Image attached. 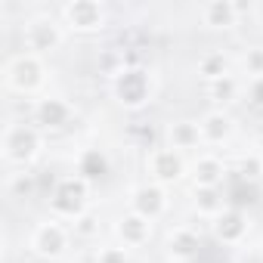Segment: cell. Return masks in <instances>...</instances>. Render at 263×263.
Listing matches in <instances>:
<instances>
[{
  "label": "cell",
  "mask_w": 263,
  "mask_h": 263,
  "mask_svg": "<svg viewBox=\"0 0 263 263\" xmlns=\"http://www.w3.org/2000/svg\"><path fill=\"white\" fill-rule=\"evenodd\" d=\"M118 235H121L124 248H140L152 235V220H146V217H140V214L130 211L127 217L118 220Z\"/></svg>",
  "instance_id": "11"
},
{
  "label": "cell",
  "mask_w": 263,
  "mask_h": 263,
  "mask_svg": "<svg viewBox=\"0 0 263 263\" xmlns=\"http://www.w3.org/2000/svg\"><path fill=\"white\" fill-rule=\"evenodd\" d=\"M62 44V25H56L53 19H34L28 22L25 28V47L28 53H47V50H56Z\"/></svg>",
  "instance_id": "8"
},
{
  "label": "cell",
  "mask_w": 263,
  "mask_h": 263,
  "mask_svg": "<svg viewBox=\"0 0 263 263\" xmlns=\"http://www.w3.org/2000/svg\"><path fill=\"white\" fill-rule=\"evenodd\" d=\"M241 174H245L248 180L260 177V174H263V161H260V155H254L251 161H245V164H241Z\"/></svg>",
  "instance_id": "25"
},
{
  "label": "cell",
  "mask_w": 263,
  "mask_h": 263,
  "mask_svg": "<svg viewBox=\"0 0 263 263\" xmlns=\"http://www.w3.org/2000/svg\"><path fill=\"white\" fill-rule=\"evenodd\" d=\"M245 232H248V220H245L241 211L229 208V211H220V214L214 217V235H217L220 241L238 245V241L245 238Z\"/></svg>",
  "instance_id": "10"
},
{
  "label": "cell",
  "mask_w": 263,
  "mask_h": 263,
  "mask_svg": "<svg viewBox=\"0 0 263 263\" xmlns=\"http://www.w3.org/2000/svg\"><path fill=\"white\" fill-rule=\"evenodd\" d=\"M87 195H90V183L84 177H65L56 183L50 195V211L62 220H78L87 208Z\"/></svg>",
  "instance_id": "1"
},
{
  "label": "cell",
  "mask_w": 263,
  "mask_h": 263,
  "mask_svg": "<svg viewBox=\"0 0 263 263\" xmlns=\"http://www.w3.org/2000/svg\"><path fill=\"white\" fill-rule=\"evenodd\" d=\"M195 248H198V235H195L192 229H186V226H180V229L171 232V238H167V251H171L174 257H192Z\"/></svg>",
  "instance_id": "17"
},
{
  "label": "cell",
  "mask_w": 263,
  "mask_h": 263,
  "mask_svg": "<svg viewBox=\"0 0 263 263\" xmlns=\"http://www.w3.org/2000/svg\"><path fill=\"white\" fill-rule=\"evenodd\" d=\"M62 22L74 31H99L105 22V10L96 0H74L62 7Z\"/></svg>",
  "instance_id": "7"
},
{
  "label": "cell",
  "mask_w": 263,
  "mask_h": 263,
  "mask_svg": "<svg viewBox=\"0 0 263 263\" xmlns=\"http://www.w3.org/2000/svg\"><path fill=\"white\" fill-rule=\"evenodd\" d=\"M167 140H171V149L183 152V149H198L204 140H201V127L192 124V121H174L167 127Z\"/></svg>",
  "instance_id": "13"
},
{
  "label": "cell",
  "mask_w": 263,
  "mask_h": 263,
  "mask_svg": "<svg viewBox=\"0 0 263 263\" xmlns=\"http://www.w3.org/2000/svg\"><path fill=\"white\" fill-rule=\"evenodd\" d=\"M245 68H248V74L263 78V50H248V56H245Z\"/></svg>",
  "instance_id": "23"
},
{
  "label": "cell",
  "mask_w": 263,
  "mask_h": 263,
  "mask_svg": "<svg viewBox=\"0 0 263 263\" xmlns=\"http://www.w3.org/2000/svg\"><path fill=\"white\" fill-rule=\"evenodd\" d=\"M238 13H241V10H238L235 4H229V0H211V4L201 7V19H204V25H211V28H229V25H235Z\"/></svg>",
  "instance_id": "14"
},
{
  "label": "cell",
  "mask_w": 263,
  "mask_h": 263,
  "mask_svg": "<svg viewBox=\"0 0 263 263\" xmlns=\"http://www.w3.org/2000/svg\"><path fill=\"white\" fill-rule=\"evenodd\" d=\"M111 90H115V96H118L127 108H140V105H146L149 96H152L149 71H143V68H121V71H115Z\"/></svg>",
  "instance_id": "4"
},
{
  "label": "cell",
  "mask_w": 263,
  "mask_h": 263,
  "mask_svg": "<svg viewBox=\"0 0 263 263\" xmlns=\"http://www.w3.org/2000/svg\"><path fill=\"white\" fill-rule=\"evenodd\" d=\"M146 167H149V174H152V180H155L158 186H171V183L183 180V174H186L183 155H180L177 149H171V146H167V149H155V152H149Z\"/></svg>",
  "instance_id": "6"
},
{
  "label": "cell",
  "mask_w": 263,
  "mask_h": 263,
  "mask_svg": "<svg viewBox=\"0 0 263 263\" xmlns=\"http://www.w3.org/2000/svg\"><path fill=\"white\" fill-rule=\"evenodd\" d=\"M130 208H134V214H140V217H146V220H155V217H161V214H164V208H167L164 186H158V183H149V186H140V189H134Z\"/></svg>",
  "instance_id": "9"
},
{
  "label": "cell",
  "mask_w": 263,
  "mask_h": 263,
  "mask_svg": "<svg viewBox=\"0 0 263 263\" xmlns=\"http://www.w3.org/2000/svg\"><path fill=\"white\" fill-rule=\"evenodd\" d=\"M248 96H251L254 105H263V78H251V84H248Z\"/></svg>",
  "instance_id": "26"
},
{
  "label": "cell",
  "mask_w": 263,
  "mask_h": 263,
  "mask_svg": "<svg viewBox=\"0 0 263 263\" xmlns=\"http://www.w3.org/2000/svg\"><path fill=\"white\" fill-rule=\"evenodd\" d=\"M226 56L223 53H208V56H201V62H198V71L208 78V81H220V78H226Z\"/></svg>",
  "instance_id": "19"
},
{
  "label": "cell",
  "mask_w": 263,
  "mask_h": 263,
  "mask_svg": "<svg viewBox=\"0 0 263 263\" xmlns=\"http://www.w3.org/2000/svg\"><path fill=\"white\" fill-rule=\"evenodd\" d=\"M105 171H108V161H105V155H102V152H96V149L84 152V155H81V161H78V177H84L87 183H90V180H96V177H102Z\"/></svg>",
  "instance_id": "18"
},
{
  "label": "cell",
  "mask_w": 263,
  "mask_h": 263,
  "mask_svg": "<svg viewBox=\"0 0 263 263\" xmlns=\"http://www.w3.org/2000/svg\"><path fill=\"white\" fill-rule=\"evenodd\" d=\"M41 152V134L31 124H10L4 130V158L10 164H28Z\"/></svg>",
  "instance_id": "3"
},
{
  "label": "cell",
  "mask_w": 263,
  "mask_h": 263,
  "mask_svg": "<svg viewBox=\"0 0 263 263\" xmlns=\"http://www.w3.org/2000/svg\"><path fill=\"white\" fill-rule=\"evenodd\" d=\"M96 263H127V248H102L96 254Z\"/></svg>",
  "instance_id": "24"
},
{
  "label": "cell",
  "mask_w": 263,
  "mask_h": 263,
  "mask_svg": "<svg viewBox=\"0 0 263 263\" xmlns=\"http://www.w3.org/2000/svg\"><path fill=\"white\" fill-rule=\"evenodd\" d=\"M96 217L93 214H81L78 220H74V235H84V238H90V235H96Z\"/></svg>",
  "instance_id": "22"
},
{
  "label": "cell",
  "mask_w": 263,
  "mask_h": 263,
  "mask_svg": "<svg viewBox=\"0 0 263 263\" xmlns=\"http://www.w3.org/2000/svg\"><path fill=\"white\" fill-rule=\"evenodd\" d=\"M238 90H241V84H238L232 74H226V78H220V81H211V96L220 99V102H232V99L238 96Z\"/></svg>",
  "instance_id": "20"
},
{
  "label": "cell",
  "mask_w": 263,
  "mask_h": 263,
  "mask_svg": "<svg viewBox=\"0 0 263 263\" xmlns=\"http://www.w3.org/2000/svg\"><path fill=\"white\" fill-rule=\"evenodd\" d=\"M34 118H37V124H44V127H62V124H68V118H71V105H68L65 99L50 96V99H41V102H37Z\"/></svg>",
  "instance_id": "12"
},
{
  "label": "cell",
  "mask_w": 263,
  "mask_h": 263,
  "mask_svg": "<svg viewBox=\"0 0 263 263\" xmlns=\"http://www.w3.org/2000/svg\"><path fill=\"white\" fill-rule=\"evenodd\" d=\"M195 208H198L201 214L217 217V214L223 211V201L217 198V189H195Z\"/></svg>",
  "instance_id": "21"
},
{
  "label": "cell",
  "mask_w": 263,
  "mask_h": 263,
  "mask_svg": "<svg viewBox=\"0 0 263 263\" xmlns=\"http://www.w3.org/2000/svg\"><path fill=\"white\" fill-rule=\"evenodd\" d=\"M260 161H263V152H260Z\"/></svg>",
  "instance_id": "27"
},
{
  "label": "cell",
  "mask_w": 263,
  "mask_h": 263,
  "mask_svg": "<svg viewBox=\"0 0 263 263\" xmlns=\"http://www.w3.org/2000/svg\"><path fill=\"white\" fill-rule=\"evenodd\" d=\"M44 74H47V68H44L41 56H34V53H19L4 68V81L16 93H34L44 84Z\"/></svg>",
  "instance_id": "2"
},
{
  "label": "cell",
  "mask_w": 263,
  "mask_h": 263,
  "mask_svg": "<svg viewBox=\"0 0 263 263\" xmlns=\"http://www.w3.org/2000/svg\"><path fill=\"white\" fill-rule=\"evenodd\" d=\"M28 245H31V251H34L37 257L56 260V257H62L65 248H68V229H65L59 220H47V223L34 226Z\"/></svg>",
  "instance_id": "5"
},
{
  "label": "cell",
  "mask_w": 263,
  "mask_h": 263,
  "mask_svg": "<svg viewBox=\"0 0 263 263\" xmlns=\"http://www.w3.org/2000/svg\"><path fill=\"white\" fill-rule=\"evenodd\" d=\"M198 127H201V140L204 143H223L232 134V118L226 111H211V115H204V121Z\"/></svg>",
  "instance_id": "16"
},
{
  "label": "cell",
  "mask_w": 263,
  "mask_h": 263,
  "mask_svg": "<svg viewBox=\"0 0 263 263\" xmlns=\"http://www.w3.org/2000/svg\"><path fill=\"white\" fill-rule=\"evenodd\" d=\"M223 180V161L217 155H201L195 161V189H217Z\"/></svg>",
  "instance_id": "15"
}]
</instances>
